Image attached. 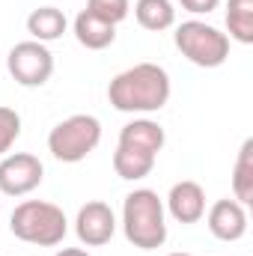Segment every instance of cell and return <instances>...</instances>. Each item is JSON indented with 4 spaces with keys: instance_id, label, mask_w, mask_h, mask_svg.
<instances>
[{
    "instance_id": "cell-12",
    "label": "cell",
    "mask_w": 253,
    "mask_h": 256,
    "mask_svg": "<svg viewBox=\"0 0 253 256\" xmlns=\"http://www.w3.org/2000/svg\"><path fill=\"white\" fill-rule=\"evenodd\" d=\"M74 39H78L86 51H104V48L114 45L116 27L108 24V21H102V18H96V15H90V12L84 9V12H78V18H74Z\"/></svg>"
},
{
    "instance_id": "cell-3",
    "label": "cell",
    "mask_w": 253,
    "mask_h": 256,
    "mask_svg": "<svg viewBox=\"0 0 253 256\" xmlns=\"http://www.w3.org/2000/svg\"><path fill=\"white\" fill-rule=\"evenodd\" d=\"M9 230L15 238L27 242V244H39V248H57L68 232V220H66L63 208L45 200H24L21 206H15L12 218H9Z\"/></svg>"
},
{
    "instance_id": "cell-19",
    "label": "cell",
    "mask_w": 253,
    "mask_h": 256,
    "mask_svg": "<svg viewBox=\"0 0 253 256\" xmlns=\"http://www.w3.org/2000/svg\"><path fill=\"white\" fill-rule=\"evenodd\" d=\"M21 137V116L12 108H0V155H6Z\"/></svg>"
},
{
    "instance_id": "cell-9",
    "label": "cell",
    "mask_w": 253,
    "mask_h": 256,
    "mask_svg": "<svg viewBox=\"0 0 253 256\" xmlns=\"http://www.w3.org/2000/svg\"><path fill=\"white\" fill-rule=\"evenodd\" d=\"M208 232L220 242H238L248 232V206H242L238 200H218L208 214H206Z\"/></svg>"
},
{
    "instance_id": "cell-6",
    "label": "cell",
    "mask_w": 253,
    "mask_h": 256,
    "mask_svg": "<svg viewBox=\"0 0 253 256\" xmlns=\"http://www.w3.org/2000/svg\"><path fill=\"white\" fill-rule=\"evenodd\" d=\"M6 68L9 74L15 78V84L33 90V86H45L48 78L54 74V54L48 51V45L36 42V39H27V42H18L9 57H6Z\"/></svg>"
},
{
    "instance_id": "cell-14",
    "label": "cell",
    "mask_w": 253,
    "mask_h": 256,
    "mask_svg": "<svg viewBox=\"0 0 253 256\" xmlns=\"http://www.w3.org/2000/svg\"><path fill=\"white\" fill-rule=\"evenodd\" d=\"M134 18L143 30L161 33L176 24V9L170 0H137L134 3Z\"/></svg>"
},
{
    "instance_id": "cell-8",
    "label": "cell",
    "mask_w": 253,
    "mask_h": 256,
    "mask_svg": "<svg viewBox=\"0 0 253 256\" xmlns=\"http://www.w3.org/2000/svg\"><path fill=\"white\" fill-rule=\"evenodd\" d=\"M74 232L80 238V244L86 248H102L114 238L116 232V214L108 202L102 200H92L86 206L78 208V218H74Z\"/></svg>"
},
{
    "instance_id": "cell-20",
    "label": "cell",
    "mask_w": 253,
    "mask_h": 256,
    "mask_svg": "<svg viewBox=\"0 0 253 256\" xmlns=\"http://www.w3.org/2000/svg\"><path fill=\"white\" fill-rule=\"evenodd\" d=\"M179 3L190 15H208V12H214L220 6V0H179Z\"/></svg>"
},
{
    "instance_id": "cell-16",
    "label": "cell",
    "mask_w": 253,
    "mask_h": 256,
    "mask_svg": "<svg viewBox=\"0 0 253 256\" xmlns=\"http://www.w3.org/2000/svg\"><path fill=\"white\" fill-rule=\"evenodd\" d=\"M232 200H238L242 206H253V140L248 137L238 149L236 158V170H232Z\"/></svg>"
},
{
    "instance_id": "cell-15",
    "label": "cell",
    "mask_w": 253,
    "mask_h": 256,
    "mask_svg": "<svg viewBox=\"0 0 253 256\" xmlns=\"http://www.w3.org/2000/svg\"><path fill=\"white\" fill-rule=\"evenodd\" d=\"M155 161H158L155 155H146V152H137V149H126V146H116V152H114V170L126 182L146 179L152 173Z\"/></svg>"
},
{
    "instance_id": "cell-11",
    "label": "cell",
    "mask_w": 253,
    "mask_h": 256,
    "mask_svg": "<svg viewBox=\"0 0 253 256\" xmlns=\"http://www.w3.org/2000/svg\"><path fill=\"white\" fill-rule=\"evenodd\" d=\"M164 143H167V134H164V128L158 126V122H152V120H134V122L122 126L116 146L137 149V152H146V155L158 158V152L164 149Z\"/></svg>"
},
{
    "instance_id": "cell-22",
    "label": "cell",
    "mask_w": 253,
    "mask_h": 256,
    "mask_svg": "<svg viewBox=\"0 0 253 256\" xmlns=\"http://www.w3.org/2000/svg\"><path fill=\"white\" fill-rule=\"evenodd\" d=\"M170 256H190V254H170Z\"/></svg>"
},
{
    "instance_id": "cell-4",
    "label": "cell",
    "mask_w": 253,
    "mask_h": 256,
    "mask_svg": "<svg viewBox=\"0 0 253 256\" xmlns=\"http://www.w3.org/2000/svg\"><path fill=\"white\" fill-rule=\"evenodd\" d=\"M173 39H176V48L182 51V57H188L200 68H218L230 57V36L206 21H196V18L182 21L173 33Z\"/></svg>"
},
{
    "instance_id": "cell-1",
    "label": "cell",
    "mask_w": 253,
    "mask_h": 256,
    "mask_svg": "<svg viewBox=\"0 0 253 256\" xmlns=\"http://www.w3.org/2000/svg\"><path fill=\"white\" fill-rule=\"evenodd\" d=\"M170 74L158 63H137L108 86V102L120 114H155L170 102Z\"/></svg>"
},
{
    "instance_id": "cell-2",
    "label": "cell",
    "mask_w": 253,
    "mask_h": 256,
    "mask_svg": "<svg viewBox=\"0 0 253 256\" xmlns=\"http://www.w3.org/2000/svg\"><path fill=\"white\" fill-rule=\"evenodd\" d=\"M122 230L126 238L140 250H158L167 242V218L161 196L149 188H137L122 202Z\"/></svg>"
},
{
    "instance_id": "cell-21",
    "label": "cell",
    "mask_w": 253,
    "mask_h": 256,
    "mask_svg": "<svg viewBox=\"0 0 253 256\" xmlns=\"http://www.w3.org/2000/svg\"><path fill=\"white\" fill-rule=\"evenodd\" d=\"M57 256H90V254H86L84 248H63Z\"/></svg>"
},
{
    "instance_id": "cell-7",
    "label": "cell",
    "mask_w": 253,
    "mask_h": 256,
    "mask_svg": "<svg viewBox=\"0 0 253 256\" xmlns=\"http://www.w3.org/2000/svg\"><path fill=\"white\" fill-rule=\"evenodd\" d=\"M45 179V167L30 152H15L0 161V194L3 196H24L36 191Z\"/></svg>"
},
{
    "instance_id": "cell-10",
    "label": "cell",
    "mask_w": 253,
    "mask_h": 256,
    "mask_svg": "<svg viewBox=\"0 0 253 256\" xmlns=\"http://www.w3.org/2000/svg\"><path fill=\"white\" fill-rule=\"evenodd\" d=\"M167 212L179 224H196L206 214V191L190 179L176 182L167 194Z\"/></svg>"
},
{
    "instance_id": "cell-5",
    "label": "cell",
    "mask_w": 253,
    "mask_h": 256,
    "mask_svg": "<svg viewBox=\"0 0 253 256\" xmlns=\"http://www.w3.org/2000/svg\"><path fill=\"white\" fill-rule=\"evenodd\" d=\"M98 143H102V122L90 114H74L57 122L48 134V152L63 164L84 161Z\"/></svg>"
},
{
    "instance_id": "cell-18",
    "label": "cell",
    "mask_w": 253,
    "mask_h": 256,
    "mask_svg": "<svg viewBox=\"0 0 253 256\" xmlns=\"http://www.w3.org/2000/svg\"><path fill=\"white\" fill-rule=\"evenodd\" d=\"M86 12L116 27L120 21H126L128 18L131 3H128V0H86Z\"/></svg>"
},
{
    "instance_id": "cell-13",
    "label": "cell",
    "mask_w": 253,
    "mask_h": 256,
    "mask_svg": "<svg viewBox=\"0 0 253 256\" xmlns=\"http://www.w3.org/2000/svg\"><path fill=\"white\" fill-rule=\"evenodd\" d=\"M66 27H68V21H66V15L57 6H39V9H33L27 15V33L42 45L63 39Z\"/></svg>"
},
{
    "instance_id": "cell-17",
    "label": "cell",
    "mask_w": 253,
    "mask_h": 256,
    "mask_svg": "<svg viewBox=\"0 0 253 256\" xmlns=\"http://www.w3.org/2000/svg\"><path fill=\"white\" fill-rule=\"evenodd\" d=\"M226 36L238 45H253V0H230L226 3Z\"/></svg>"
}]
</instances>
